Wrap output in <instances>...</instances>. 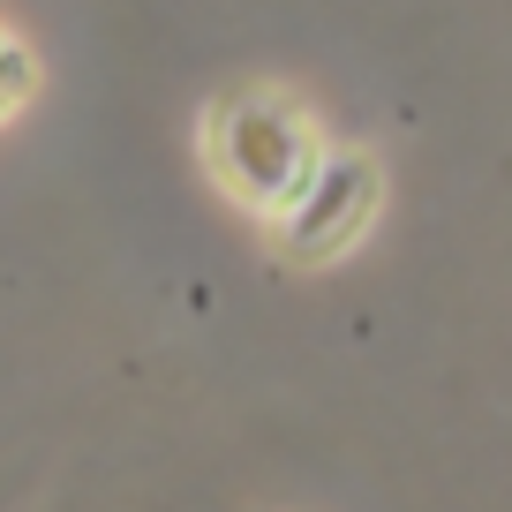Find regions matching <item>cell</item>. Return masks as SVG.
<instances>
[{"label":"cell","mask_w":512,"mask_h":512,"mask_svg":"<svg viewBox=\"0 0 512 512\" xmlns=\"http://www.w3.org/2000/svg\"><path fill=\"white\" fill-rule=\"evenodd\" d=\"M211 159H219V181L249 204H294L324 166L287 98H234L211 121Z\"/></svg>","instance_id":"obj_1"},{"label":"cell","mask_w":512,"mask_h":512,"mask_svg":"<svg viewBox=\"0 0 512 512\" xmlns=\"http://www.w3.org/2000/svg\"><path fill=\"white\" fill-rule=\"evenodd\" d=\"M362 166H369V159H332V166H317V174H309V189L287 204V226H294V249H302V256L332 249V241H347L354 226H362L369 196H377V181H362V189L347 196V181L362 174Z\"/></svg>","instance_id":"obj_2"},{"label":"cell","mask_w":512,"mask_h":512,"mask_svg":"<svg viewBox=\"0 0 512 512\" xmlns=\"http://www.w3.org/2000/svg\"><path fill=\"white\" fill-rule=\"evenodd\" d=\"M31 91H38V61H31V46H23V31L0 23V128L31 106Z\"/></svg>","instance_id":"obj_3"}]
</instances>
